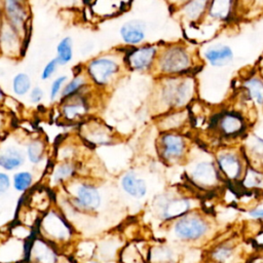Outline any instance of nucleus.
<instances>
[{"mask_svg": "<svg viewBox=\"0 0 263 263\" xmlns=\"http://www.w3.org/2000/svg\"><path fill=\"white\" fill-rule=\"evenodd\" d=\"M54 194L55 203L62 204L58 206L70 221L77 216L95 217L102 214L106 206L105 189L95 177L79 176Z\"/></svg>", "mask_w": 263, "mask_h": 263, "instance_id": "1", "label": "nucleus"}, {"mask_svg": "<svg viewBox=\"0 0 263 263\" xmlns=\"http://www.w3.org/2000/svg\"><path fill=\"white\" fill-rule=\"evenodd\" d=\"M198 82L196 75L154 78L149 99V109L153 117L160 114L188 109L196 100Z\"/></svg>", "mask_w": 263, "mask_h": 263, "instance_id": "2", "label": "nucleus"}, {"mask_svg": "<svg viewBox=\"0 0 263 263\" xmlns=\"http://www.w3.org/2000/svg\"><path fill=\"white\" fill-rule=\"evenodd\" d=\"M203 65L197 45L184 40L162 42L152 76L157 78L196 75Z\"/></svg>", "mask_w": 263, "mask_h": 263, "instance_id": "3", "label": "nucleus"}, {"mask_svg": "<svg viewBox=\"0 0 263 263\" xmlns=\"http://www.w3.org/2000/svg\"><path fill=\"white\" fill-rule=\"evenodd\" d=\"M123 51V46L115 47L92 55L81 64L91 86L101 95L112 91L119 80L127 73Z\"/></svg>", "mask_w": 263, "mask_h": 263, "instance_id": "4", "label": "nucleus"}, {"mask_svg": "<svg viewBox=\"0 0 263 263\" xmlns=\"http://www.w3.org/2000/svg\"><path fill=\"white\" fill-rule=\"evenodd\" d=\"M184 165L185 177L194 189L214 192L225 183L216 165L213 152L200 144L193 142Z\"/></svg>", "mask_w": 263, "mask_h": 263, "instance_id": "5", "label": "nucleus"}, {"mask_svg": "<svg viewBox=\"0 0 263 263\" xmlns=\"http://www.w3.org/2000/svg\"><path fill=\"white\" fill-rule=\"evenodd\" d=\"M168 241L181 246H196L204 242L213 233V222L210 217L197 209L164 225Z\"/></svg>", "mask_w": 263, "mask_h": 263, "instance_id": "6", "label": "nucleus"}, {"mask_svg": "<svg viewBox=\"0 0 263 263\" xmlns=\"http://www.w3.org/2000/svg\"><path fill=\"white\" fill-rule=\"evenodd\" d=\"M36 232L64 254L66 251H72L74 245L79 239L77 228L55 204L41 216Z\"/></svg>", "mask_w": 263, "mask_h": 263, "instance_id": "7", "label": "nucleus"}, {"mask_svg": "<svg viewBox=\"0 0 263 263\" xmlns=\"http://www.w3.org/2000/svg\"><path fill=\"white\" fill-rule=\"evenodd\" d=\"M194 209L197 208L193 197L177 189H167L156 194L150 203L151 215L163 226Z\"/></svg>", "mask_w": 263, "mask_h": 263, "instance_id": "8", "label": "nucleus"}, {"mask_svg": "<svg viewBox=\"0 0 263 263\" xmlns=\"http://www.w3.org/2000/svg\"><path fill=\"white\" fill-rule=\"evenodd\" d=\"M209 129L222 144L240 143L250 132V120L237 109H222L210 119Z\"/></svg>", "mask_w": 263, "mask_h": 263, "instance_id": "9", "label": "nucleus"}, {"mask_svg": "<svg viewBox=\"0 0 263 263\" xmlns=\"http://www.w3.org/2000/svg\"><path fill=\"white\" fill-rule=\"evenodd\" d=\"M193 140L188 133L162 132L155 139V152L158 160L167 166L185 164Z\"/></svg>", "mask_w": 263, "mask_h": 263, "instance_id": "10", "label": "nucleus"}, {"mask_svg": "<svg viewBox=\"0 0 263 263\" xmlns=\"http://www.w3.org/2000/svg\"><path fill=\"white\" fill-rule=\"evenodd\" d=\"M212 152L225 183L239 184L249 165L240 143L220 144Z\"/></svg>", "mask_w": 263, "mask_h": 263, "instance_id": "11", "label": "nucleus"}, {"mask_svg": "<svg viewBox=\"0 0 263 263\" xmlns=\"http://www.w3.org/2000/svg\"><path fill=\"white\" fill-rule=\"evenodd\" d=\"M103 96L96 89L85 93H79L64 100L58 104V112L62 122L78 125L87 118L95 116V110L99 104V98Z\"/></svg>", "mask_w": 263, "mask_h": 263, "instance_id": "12", "label": "nucleus"}, {"mask_svg": "<svg viewBox=\"0 0 263 263\" xmlns=\"http://www.w3.org/2000/svg\"><path fill=\"white\" fill-rule=\"evenodd\" d=\"M76 135L89 149H102L120 142L115 129L96 115L78 124Z\"/></svg>", "mask_w": 263, "mask_h": 263, "instance_id": "13", "label": "nucleus"}, {"mask_svg": "<svg viewBox=\"0 0 263 263\" xmlns=\"http://www.w3.org/2000/svg\"><path fill=\"white\" fill-rule=\"evenodd\" d=\"M159 49L158 42H145L138 46L124 47L123 60L126 71L152 75Z\"/></svg>", "mask_w": 263, "mask_h": 263, "instance_id": "14", "label": "nucleus"}, {"mask_svg": "<svg viewBox=\"0 0 263 263\" xmlns=\"http://www.w3.org/2000/svg\"><path fill=\"white\" fill-rule=\"evenodd\" d=\"M117 188L127 201L142 202L147 198L150 191L149 179L142 170L128 167L119 173Z\"/></svg>", "mask_w": 263, "mask_h": 263, "instance_id": "15", "label": "nucleus"}, {"mask_svg": "<svg viewBox=\"0 0 263 263\" xmlns=\"http://www.w3.org/2000/svg\"><path fill=\"white\" fill-rule=\"evenodd\" d=\"M3 20L29 41L32 12L29 0H0Z\"/></svg>", "mask_w": 263, "mask_h": 263, "instance_id": "16", "label": "nucleus"}, {"mask_svg": "<svg viewBox=\"0 0 263 263\" xmlns=\"http://www.w3.org/2000/svg\"><path fill=\"white\" fill-rule=\"evenodd\" d=\"M15 134H7L0 141V170L7 173H14L26 164L24 142Z\"/></svg>", "mask_w": 263, "mask_h": 263, "instance_id": "17", "label": "nucleus"}, {"mask_svg": "<svg viewBox=\"0 0 263 263\" xmlns=\"http://www.w3.org/2000/svg\"><path fill=\"white\" fill-rule=\"evenodd\" d=\"M238 93L246 107L263 112V76L256 67L240 78Z\"/></svg>", "mask_w": 263, "mask_h": 263, "instance_id": "18", "label": "nucleus"}, {"mask_svg": "<svg viewBox=\"0 0 263 263\" xmlns=\"http://www.w3.org/2000/svg\"><path fill=\"white\" fill-rule=\"evenodd\" d=\"M82 168L83 164L79 161H51L45 171L43 184L57 191L82 176Z\"/></svg>", "mask_w": 263, "mask_h": 263, "instance_id": "19", "label": "nucleus"}, {"mask_svg": "<svg viewBox=\"0 0 263 263\" xmlns=\"http://www.w3.org/2000/svg\"><path fill=\"white\" fill-rule=\"evenodd\" d=\"M64 253L36 234L30 239L25 263H62Z\"/></svg>", "mask_w": 263, "mask_h": 263, "instance_id": "20", "label": "nucleus"}, {"mask_svg": "<svg viewBox=\"0 0 263 263\" xmlns=\"http://www.w3.org/2000/svg\"><path fill=\"white\" fill-rule=\"evenodd\" d=\"M28 42L24 37L3 21L0 28V55L17 61L26 52Z\"/></svg>", "mask_w": 263, "mask_h": 263, "instance_id": "21", "label": "nucleus"}, {"mask_svg": "<svg viewBox=\"0 0 263 263\" xmlns=\"http://www.w3.org/2000/svg\"><path fill=\"white\" fill-rule=\"evenodd\" d=\"M236 17H238L237 0H210L200 25H225Z\"/></svg>", "mask_w": 263, "mask_h": 263, "instance_id": "22", "label": "nucleus"}, {"mask_svg": "<svg viewBox=\"0 0 263 263\" xmlns=\"http://www.w3.org/2000/svg\"><path fill=\"white\" fill-rule=\"evenodd\" d=\"M24 149L26 161L30 164L31 168L37 171L41 167H48L47 163L49 158V148L46 140L39 135L27 136L24 142Z\"/></svg>", "mask_w": 263, "mask_h": 263, "instance_id": "23", "label": "nucleus"}, {"mask_svg": "<svg viewBox=\"0 0 263 263\" xmlns=\"http://www.w3.org/2000/svg\"><path fill=\"white\" fill-rule=\"evenodd\" d=\"M91 150L86 147L81 140L75 136H69L62 139L52 149L51 161H79L86 156V151Z\"/></svg>", "mask_w": 263, "mask_h": 263, "instance_id": "24", "label": "nucleus"}, {"mask_svg": "<svg viewBox=\"0 0 263 263\" xmlns=\"http://www.w3.org/2000/svg\"><path fill=\"white\" fill-rule=\"evenodd\" d=\"M29 241L11 236L7 230L0 232V263H25Z\"/></svg>", "mask_w": 263, "mask_h": 263, "instance_id": "25", "label": "nucleus"}, {"mask_svg": "<svg viewBox=\"0 0 263 263\" xmlns=\"http://www.w3.org/2000/svg\"><path fill=\"white\" fill-rule=\"evenodd\" d=\"M241 250L238 239L228 237L213 246L205 255V263H238Z\"/></svg>", "mask_w": 263, "mask_h": 263, "instance_id": "26", "label": "nucleus"}, {"mask_svg": "<svg viewBox=\"0 0 263 263\" xmlns=\"http://www.w3.org/2000/svg\"><path fill=\"white\" fill-rule=\"evenodd\" d=\"M154 125L158 133L162 132H182L187 133L192 122L189 108L183 110L170 111L153 117Z\"/></svg>", "mask_w": 263, "mask_h": 263, "instance_id": "27", "label": "nucleus"}, {"mask_svg": "<svg viewBox=\"0 0 263 263\" xmlns=\"http://www.w3.org/2000/svg\"><path fill=\"white\" fill-rule=\"evenodd\" d=\"M148 27L144 20L129 18L118 29V37L123 47L138 46L146 42Z\"/></svg>", "mask_w": 263, "mask_h": 263, "instance_id": "28", "label": "nucleus"}, {"mask_svg": "<svg viewBox=\"0 0 263 263\" xmlns=\"http://www.w3.org/2000/svg\"><path fill=\"white\" fill-rule=\"evenodd\" d=\"M181 257L177 243L168 240H158L147 248L148 263H180Z\"/></svg>", "mask_w": 263, "mask_h": 263, "instance_id": "29", "label": "nucleus"}, {"mask_svg": "<svg viewBox=\"0 0 263 263\" xmlns=\"http://www.w3.org/2000/svg\"><path fill=\"white\" fill-rule=\"evenodd\" d=\"M200 55L203 63L213 68L226 67L230 65L235 58L233 48L226 43H214L208 45L200 52Z\"/></svg>", "mask_w": 263, "mask_h": 263, "instance_id": "30", "label": "nucleus"}, {"mask_svg": "<svg viewBox=\"0 0 263 263\" xmlns=\"http://www.w3.org/2000/svg\"><path fill=\"white\" fill-rule=\"evenodd\" d=\"M209 2L210 0H188L174 12L183 25L189 28L198 26L205 16Z\"/></svg>", "mask_w": 263, "mask_h": 263, "instance_id": "31", "label": "nucleus"}, {"mask_svg": "<svg viewBox=\"0 0 263 263\" xmlns=\"http://www.w3.org/2000/svg\"><path fill=\"white\" fill-rule=\"evenodd\" d=\"M248 164L263 171V137L249 132L240 141Z\"/></svg>", "mask_w": 263, "mask_h": 263, "instance_id": "32", "label": "nucleus"}, {"mask_svg": "<svg viewBox=\"0 0 263 263\" xmlns=\"http://www.w3.org/2000/svg\"><path fill=\"white\" fill-rule=\"evenodd\" d=\"M89 12L98 20L117 16L127 7L128 0H88Z\"/></svg>", "mask_w": 263, "mask_h": 263, "instance_id": "33", "label": "nucleus"}, {"mask_svg": "<svg viewBox=\"0 0 263 263\" xmlns=\"http://www.w3.org/2000/svg\"><path fill=\"white\" fill-rule=\"evenodd\" d=\"M92 89H95L86 74L84 73L81 64L79 66H77L73 71L72 74L70 75L68 81L65 84V87L63 89L62 96H61V100L79 95V93H85L88 91H91ZM60 100V101H61Z\"/></svg>", "mask_w": 263, "mask_h": 263, "instance_id": "34", "label": "nucleus"}, {"mask_svg": "<svg viewBox=\"0 0 263 263\" xmlns=\"http://www.w3.org/2000/svg\"><path fill=\"white\" fill-rule=\"evenodd\" d=\"M118 236H108L105 238H102L100 241H97V249H96V255L95 259H97L100 263L103 262H111L115 261L118 263V256L120 253V250L124 245H120Z\"/></svg>", "mask_w": 263, "mask_h": 263, "instance_id": "35", "label": "nucleus"}, {"mask_svg": "<svg viewBox=\"0 0 263 263\" xmlns=\"http://www.w3.org/2000/svg\"><path fill=\"white\" fill-rule=\"evenodd\" d=\"M36 172L33 168H21L11 176L12 189L21 194H26L36 185Z\"/></svg>", "mask_w": 263, "mask_h": 263, "instance_id": "36", "label": "nucleus"}, {"mask_svg": "<svg viewBox=\"0 0 263 263\" xmlns=\"http://www.w3.org/2000/svg\"><path fill=\"white\" fill-rule=\"evenodd\" d=\"M118 263H148L147 250H143L136 240L126 241L120 250Z\"/></svg>", "mask_w": 263, "mask_h": 263, "instance_id": "37", "label": "nucleus"}, {"mask_svg": "<svg viewBox=\"0 0 263 263\" xmlns=\"http://www.w3.org/2000/svg\"><path fill=\"white\" fill-rule=\"evenodd\" d=\"M33 85L31 75L25 71H18L14 73L10 79L9 87L11 96L17 99L25 98L28 96Z\"/></svg>", "mask_w": 263, "mask_h": 263, "instance_id": "38", "label": "nucleus"}, {"mask_svg": "<svg viewBox=\"0 0 263 263\" xmlns=\"http://www.w3.org/2000/svg\"><path fill=\"white\" fill-rule=\"evenodd\" d=\"M238 185L246 191L263 193V171L248 165Z\"/></svg>", "mask_w": 263, "mask_h": 263, "instance_id": "39", "label": "nucleus"}, {"mask_svg": "<svg viewBox=\"0 0 263 263\" xmlns=\"http://www.w3.org/2000/svg\"><path fill=\"white\" fill-rule=\"evenodd\" d=\"M60 66L69 65L74 58V42L71 36L62 37L55 45V57Z\"/></svg>", "mask_w": 263, "mask_h": 263, "instance_id": "40", "label": "nucleus"}, {"mask_svg": "<svg viewBox=\"0 0 263 263\" xmlns=\"http://www.w3.org/2000/svg\"><path fill=\"white\" fill-rule=\"evenodd\" d=\"M41 216L42 214H40L38 211L32 209L31 206L26 204L24 201H21L16 211L14 221L21 224H24L30 228L36 229Z\"/></svg>", "mask_w": 263, "mask_h": 263, "instance_id": "41", "label": "nucleus"}, {"mask_svg": "<svg viewBox=\"0 0 263 263\" xmlns=\"http://www.w3.org/2000/svg\"><path fill=\"white\" fill-rule=\"evenodd\" d=\"M97 249V241L92 239H78L74 245L71 253L74 254L77 260L95 259Z\"/></svg>", "mask_w": 263, "mask_h": 263, "instance_id": "42", "label": "nucleus"}, {"mask_svg": "<svg viewBox=\"0 0 263 263\" xmlns=\"http://www.w3.org/2000/svg\"><path fill=\"white\" fill-rule=\"evenodd\" d=\"M69 77L70 76L68 74H59L51 79L47 91V99L50 104L54 105L60 102L63 89Z\"/></svg>", "mask_w": 263, "mask_h": 263, "instance_id": "43", "label": "nucleus"}, {"mask_svg": "<svg viewBox=\"0 0 263 263\" xmlns=\"http://www.w3.org/2000/svg\"><path fill=\"white\" fill-rule=\"evenodd\" d=\"M238 16L255 17L263 13V0H237Z\"/></svg>", "mask_w": 263, "mask_h": 263, "instance_id": "44", "label": "nucleus"}, {"mask_svg": "<svg viewBox=\"0 0 263 263\" xmlns=\"http://www.w3.org/2000/svg\"><path fill=\"white\" fill-rule=\"evenodd\" d=\"M60 67L61 66L55 58H51L50 60H48L40 71V76H39L40 80L47 81V80L55 77V74Z\"/></svg>", "mask_w": 263, "mask_h": 263, "instance_id": "45", "label": "nucleus"}, {"mask_svg": "<svg viewBox=\"0 0 263 263\" xmlns=\"http://www.w3.org/2000/svg\"><path fill=\"white\" fill-rule=\"evenodd\" d=\"M45 96H46V93H45L44 88L39 84H34L27 96V100L31 105L37 106L44 101Z\"/></svg>", "mask_w": 263, "mask_h": 263, "instance_id": "46", "label": "nucleus"}, {"mask_svg": "<svg viewBox=\"0 0 263 263\" xmlns=\"http://www.w3.org/2000/svg\"><path fill=\"white\" fill-rule=\"evenodd\" d=\"M11 116L9 113L3 109L0 108V141L9 133V126L11 122Z\"/></svg>", "mask_w": 263, "mask_h": 263, "instance_id": "47", "label": "nucleus"}, {"mask_svg": "<svg viewBox=\"0 0 263 263\" xmlns=\"http://www.w3.org/2000/svg\"><path fill=\"white\" fill-rule=\"evenodd\" d=\"M12 188L11 176L9 173L0 170V197L5 196Z\"/></svg>", "mask_w": 263, "mask_h": 263, "instance_id": "48", "label": "nucleus"}, {"mask_svg": "<svg viewBox=\"0 0 263 263\" xmlns=\"http://www.w3.org/2000/svg\"><path fill=\"white\" fill-rule=\"evenodd\" d=\"M248 214H249V216L252 217L253 219L259 220V221H262V222H263V208H261V206L253 208V209H251V210L248 212Z\"/></svg>", "mask_w": 263, "mask_h": 263, "instance_id": "49", "label": "nucleus"}, {"mask_svg": "<svg viewBox=\"0 0 263 263\" xmlns=\"http://www.w3.org/2000/svg\"><path fill=\"white\" fill-rule=\"evenodd\" d=\"M166 3L168 4V6L171 7L172 11H176L177 9H179L183 4H185L188 0H165Z\"/></svg>", "mask_w": 263, "mask_h": 263, "instance_id": "50", "label": "nucleus"}, {"mask_svg": "<svg viewBox=\"0 0 263 263\" xmlns=\"http://www.w3.org/2000/svg\"><path fill=\"white\" fill-rule=\"evenodd\" d=\"M7 96H8V95L5 92L3 86H2L1 83H0V108H3V105H4L5 101H6Z\"/></svg>", "mask_w": 263, "mask_h": 263, "instance_id": "51", "label": "nucleus"}, {"mask_svg": "<svg viewBox=\"0 0 263 263\" xmlns=\"http://www.w3.org/2000/svg\"><path fill=\"white\" fill-rule=\"evenodd\" d=\"M255 67L257 68V70L259 71V73L263 76V55H262L261 59L258 61V63H257V65H256Z\"/></svg>", "mask_w": 263, "mask_h": 263, "instance_id": "52", "label": "nucleus"}, {"mask_svg": "<svg viewBox=\"0 0 263 263\" xmlns=\"http://www.w3.org/2000/svg\"><path fill=\"white\" fill-rule=\"evenodd\" d=\"M84 1H85V2H86V3H87V2H88V0H84Z\"/></svg>", "mask_w": 263, "mask_h": 263, "instance_id": "53", "label": "nucleus"}]
</instances>
